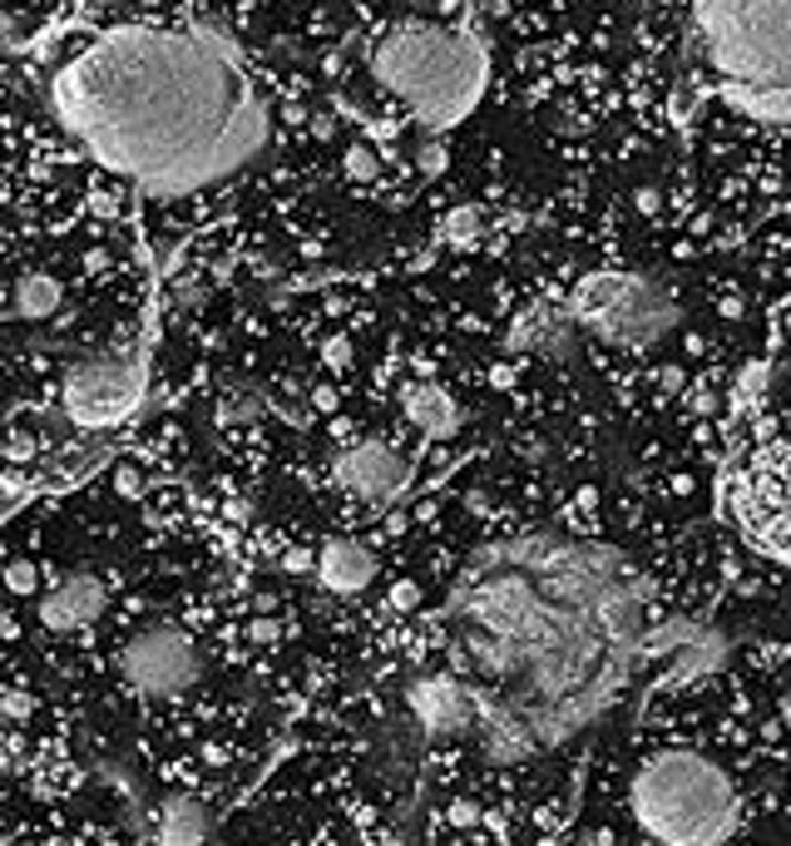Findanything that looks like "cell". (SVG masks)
<instances>
[{"instance_id": "obj_10", "label": "cell", "mask_w": 791, "mask_h": 846, "mask_svg": "<svg viewBox=\"0 0 791 846\" xmlns=\"http://www.w3.org/2000/svg\"><path fill=\"white\" fill-rule=\"evenodd\" d=\"M336 485L372 510L396 505L410 485V461L392 441H356L336 456Z\"/></svg>"}, {"instance_id": "obj_20", "label": "cell", "mask_w": 791, "mask_h": 846, "mask_svg": "<svg viewBox=\"0 0 791 846\" xmlns=\"http://www.w3.org/2000/svg\"><path fill=\"white\" fill-rule=\"evenodd\" d=\"M143 491H149V481H143V471L133 461H119L115 465V495L119 501H143Z\"/></svg>"}, {"instance_id": "obj_8", "label": "cell", "mask_w": 791, "mask_h": 846, "mask_svg": "<svg viewBox=\"0 0 791 846\" xmlns=\"http://www.w3.org/2000/svg\"><path fill=\"white\" fill-rule=\"evenodd\" d=\"M119 668L139 698H183L203 674V654L179 624H149L125 644Z\"/></svg>"}, {"instance_id": "obj_19", "label": "cell", "mask_w": 791, "mask_h": 846, "mask_svg": "<svg viewBox=\"0 0 791 846\" xmlns=\"http://www.w3.org/2000/svg\"><path fill=\"white\" fill-rule=\"evenodd\" d=\"M342 173H346L352 183H372L376 173H382V159H376V149H372V144H346Z\"/></svg>"}, {"instance_id": "obj_29", "label": "cell", "mask_w": 791, "mask_h": 846, "mask_svg": "<svg viewBox=\"0 0 791 846\" xmlns=\"http://www.w3.org/2000/svg\"><path fill=\"white\" fill-rule=\"evenodd\" d=\"M15 25H20V20L10 15V10H0V40H10V35H15Z\"/></svg>"}, {"instance_id": "obj_12", "label": "cell", "mask_w": 791, "mask_h": 846, "mask_svg": "<svg viewBox=\"0 0 791 846\" xmlns=\"http://www.w3.org/2000/svg\"><path fill=\"white\" fill-rule=\"evenodd\" d=\"M105 579L99 575H65L45 599H40V624L65 634V629H89L99 614H105Z\"/></svg>"}, {"instance_id": "obj_14", "label": "cell", "mask_w": 791, "mask_h": 846, "mask_svg": "<svg viewBox=\"0 0 791 846\" xmlns=\"http://www.w3.org/2000/svg\"><path fill=\"white\" fill-rule=\"evenodd\" d=\"M213 837V812L193 792H169L153 807V842L159 846H203Z\"/></svg>"}, {"instance_id": "obj_18", "label": "cell", "mask_w": 791, "mask_h": 846, "mask_svg": "<svg viewBox=\"0 0 791 846\" xmlns=\"http://www.w3.org/2000/svg\"><path fill=\"white\" fill-rule=\"evenodd\" d=\"M0 585H6L15 599L40 595V569H35V559H10V565L0 569Z\"/></svg>"}, {"instance_id": "obj_33", "label": "cell", "mask_w": 791, "mask_h": 846, "mask_svg": "<svg viewBox=\"0 0 791 846\" xmlns=\"http://www.w3.org/2000/svg\"><path fill=\"white\" fill-rule=\"evenodd\" d=\"M0 768H6V758H0Z\"/></svg>"}, {"instance_id": "obj_15", "label": "cell", "mask_w": 791, "mask_h": 846, "mask_svg": "<svg viewBox=\"0 0 791 846\" xmlns=\"http://www.w3.org/2000/svg\"><path fill=\"white\" fill-rule=\"evenodd\" d=\"M400 411H406V421L416 426L420 436H430V441H446V436L460 431V401L436 382L406 386V392H400Z\"/></svg>"}, {"instance_id": "obj_25", "label": "cell", "mask_w": 791, "mask_h": 846, "mask_svg": "<svg viewBox=\"0 0 791 846\" xmlns=\"http://www.w3.org/2000/svg\"><path fill=\"white\" fill-rule=\"evenodd\" d=\"M248 639H253V644H277V639H282V624H277V619H253Z\"/></svg>"}, {"instance_id": "obj_30", "label": "cell", "mask_w": 791, "mask_h": 846, "mask_svg": "<svg viewBox=\"0 0 791 846\" xmlns=\"http://www.w3.org/2000/svg\"><path fill=\"white\" fill-rule=\"evenodd\" d=\"M312 135H322V139L332 135V115H317V119H312Z\"/></svg>"}, {"instance_id": "obj_27", "label": "cell", "mask_w": 791, "mask_h": 846, "mask_svg": "<svg viewBox=\"0 0 791 846\" xmlns=\"http://www.w3.org/2000/svg\"><path fill=\"white\" fill-rule=\"evenodd\" d=\"M574 846H619V837H613L609 827H584V832H579V842H574Z\"/></svg>"}, {"instance_id": "obj_4", "label": "cell", "mask_w": 791, "mask_h": 846, "mask_svg": "<svg viewBox=\"0 0 791 846\" xmlns=\"http://www.w3.org/2000/svg\"><path fill=\"white\" fill-rule=\"evenodd\" d=\"M372 79L426 129H456L490 85V50L475 30L396 20L372 45Z\"/></svg>"}, {"instance_id": "obj_21", "label": "cell", "mask_w": 791, "mask_h": 846, "mask_svg": "<svg viewBox=\"0 0 791 846\" xmlns=\"http://www.w3.org/2000/svg\"><path fill=\"white\" fill-rule=\"evenodd\" d=\"M416 164H420V173H426V179H440V173H446V164H450L446 144H436V139H426V144L416 149Z\"/></svg>"}, {"instance_id": "obj_7", "label": "cell", "mask_w": 791, "mask_h": 846, "mask_svg": "<svg viewBox=\"0 0 791 846\" xmlns=\"http://www.w3.org/2000/svg\"><path fill=\"white\" fill-rule=\"evenodd\" d=\"M737 520L762 555L791 565V441L762 451L737 481Z\"/></svg>"}, {"instance_id": "obj_3", "label": "cell", "mask_w": 791, "mask_h": 846, "mask_svg": "<svg viewBox=\"0 0 791 846\" xmlns=\"http://www.w3.org/2000/svg\"><path fill=\"white\" fill-rule=\"evenodd\" d=\"M707 85L747 119L791 129V0H693Z\"/></svg>"}, {"instance_id": "obj_11", "label": "cell", "mask_w": 791, "mask_h": 846, "mask_svg": "<svg viewBox=\"0 0 791 846\" xmlns=\"http://www.w3.org/2000/svg\"><path fill=\"white\" fill-rule=\"evenodd\" d=\"M505 346L515 356H539V362H574L584 346V328L574 322L569 302H534L510 322Z\"/></svg>"}, {"instance_id": "obj_26", "label": "cell", "mask_w": 791, "mask_h": 846, "mask_svg": "<svg viewBox=\"0 0 791 846\" xmlns=\"http://www.w3.org/2000/svg\"><path fill=\"white\" fill-rule=\"evenodd\" d=\"M450 822H456V827H475V822H480V807H475V802H466V797L450 802Z\"/></svg>"}, {"instance_id": "obj_31", "label": "cell", "mask_w": 791, "mask_h": 846, "mask_svg": "<svg viewBox=\"0 0 791 846\" xmlns=\"http://www.w3.org/2000/svg\"><path fill=\"white\" fill-rule=\"evenodd\" d=\"M777 713H782V722H787V728H791V688L782 693V703H777Z\"/></svg>"}, {"instance_id": "obj_22", "label": "cell", "mask_w": 791, "mask_h": 846, "mask_svg": "<svg viewBox=\"0 0 791 846\" xmlns=\"http://www.w3.org/2000/svg\"><path fill=\"white\" fill-rule=\"evenodd\" d=\"M322 362H327V372H346V366L356 362L352 342H346V338H327V346H322Z\"/></svg>"}, {"instance_id": "obj_28", "label": "cell", "mask_w": 791, "mask_h": 846, "mask_svg": "<svg viewBox=\"0 0 791 846\" xmlns=\"http://www.w3.org/2000/svg\"><path fill=\"white\" fill-rule=\"evenodd\" d=\"M282 565L292 569V575H302V569H312V565H317V555H312V549H287Z\"/></svg>"}, {"instance_id": "obj_13", "label": "cell", "mask_w": 791, "mask_h": 846, "mask_svg": "<svg viewBox=\"0 0 791 846\" xmlns=\"http://www.w3.org/2000/svg\"><path fill=\"white\" fill-rule=\"evenodd\" d=\"M312 569H317V579H322V589L352 599V595H362V589H372L376 555L362 545V539H327V545L317 549Z\"/></svg>"}, {"instance_id": "obj_24", "label": "cell", "mask_w": 791, "mask_h": 846, "mask_svg": "<svg viewBox=\"0 0 791 846\" xmlns=\"http://www.w3.org/2000/svg\"><path fill=\"white\" fill-rule=\"evenodd\" d=\"M633 208H639L643 218H653V213H663V193L653 189V183H643V189L633 193Z\"/></svg>"}, {"instance_id": "obj_2", "label": "cell", "mask_w": 791, "mask_h": 846, "mask_svg": "<svg viewBox=\"0 0 791 846\" xmlns=\"http://www.w3.org/2000/svg\"><path fill=\"white\" fill-rule=\"evenodd\" d=\"M50 105L95 164L149 199L228 183L272 135L238 50L213 30H105L50 79Z\"/></svg>"}, {"instance_id": "obj_9", "label": "cell", "mask_w": 791, "mask_h": 846, "mask_svg": "<svg viewBox=\"0 0 791 846\" xmlns=\"http://www.w3.org/2000/svg\"><path fill=\"white\" fill-rule=\"evenodd\" d=\"M143 401V366L129 356H89L65 376V416L85 431L119 426Z\"/></svg>"}, {"instance_id": "obj_32", "label": "cell", "mask_w": 791, "mask_h": 846, "mask_svg": "<svg viewBox=\"0 0 791 846\" xmlns=\"http://www.w3.org/2000/svg\"><path fill=\"white\" fill-rule=\"evenodd\" d=\"M85 10H99V6H115V0H79Z\"/></svg>"}, {"instance_id": "obj_5", "label": "cell", "mask_w": 791, "mask_h": 846, "mask_svg": "<svg viewBox=\"0 0 791 846\" xmlns=\"http://www.w3.org/2000/svg\"><path fill=\"white\" fill-rule=\"evenodd\" d=\"M629 807L659 846H723L742 817L733 778L697 748L649 752L633 772Z\"/></svg>"}, {"instance_id": "obj_17", "label": "cell", "mask_w": 791, "mask_h": 846, "mask_svg": "<svg viewBox=\"0 0 791 846\" xmlns=\"http://www.w3.org/2000/svg\"><path fill=\"white\" fill-rule=\"evenodd\" d=\"M485 208H475V203H456V208L440 218V238L450 243V248H475L480 238H485Z\"/></svg>"}, {"instance_id": "obj_16", "label": "cell", "mask_w": 791, "mask_h": 846, "mask_svg": "<svg viewBox=\"0 0 791 846\" xmlns=\"http://www.w3.org/2000/svg\"><path fill=\"white\" fill-rule=\"evenodd\" d=\"M60 302H65V288H60V278H50V272H25V278L15 282V318L45 322L60 312Z\"/></svg>"}, {"instance_id": "obj_23", "label": "cell", "mask_w": 791, "mask_h": 846, "mask_svg": "<svg viewBox=\"0 0 791 846\" xmlns=\"http://www.w3.org/2000/svg\"><path fill=\"white\" fill-rule=\"evenodd\" d=\"M386 599H392V609H406V614H410V609L420 604V585H416V579H396Z\"/></svg>"}, {"instance_id": "obj_6", "label": "cell", "mask_w": 791, "mask_h": 846, "mask_svg": "<svg viewBox=\"0 0 791 846\" xmlns=\"http://www.w3.org/2000/svg\"><path fill=\"white\" fill-rule=\"evenodd\" d=\"M569 312L584 328V338L619 346V352H649L683 322L677 292L649 272L599 268L584 272L569 292Z\"/></svg>"}, {"instance_id": "obj_1", "label": "cell", "mask_w": 791, "mask_h": 846, "mask_svg": "<svg viewBox=\"0 0 791 846\" xmlns=\"http://www.w3.org/2000/svg\"><path fill=\"white\" fill-rule=\"evenodd\" d=\"M649 629V589L609 545L530 529L480 549L456 579L450 654L470 732L525 758L603 708Z\"/></svg>"}]
</instances>
